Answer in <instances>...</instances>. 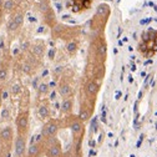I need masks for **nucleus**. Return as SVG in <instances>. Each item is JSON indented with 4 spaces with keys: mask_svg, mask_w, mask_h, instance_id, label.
I'll use <instances>...</instances> for the list:
<instances>
[{
    "mask_svg": "<svg viewBox=\"0 0 157 157\" xmlns=\"http://www.w3.org/2000/svg\"><path fill=\"white\" fill-rule=\"evenodd\" d=\"M139 51L142 56L150 59L157 54V31L148 29L142 34L141 41L139 44Z\"/></svg>",
    "mask_w": 157,
    "mask_h": 157,
    "instance_id": "nucleus-1",
    "label": "nucleus"
},
{
    "mask_svg": "<svg viewBox=\"0 0 157 157\" xmlns=\"http://www.w3.org/2000/svg\"><path fill=\"white\" fill-rule=\"evenodd\" d=\"M48 146H46V157H63V146L59 142L55 137L54 139H50L46 141Z\"/></svg>",
    "mask_w": 157,
    "mask_h": 157,
    "instance_id": "nucleus-2",
    "label": "nucleus"
},
{
    "mask_svg": "<svg viewBox=\"0 0 157 157\" xmlns=\"http://www.w3.org/2000/svg\"><path fill=\"white\" fill-rule=\"evenodd\" d=\"M69 127H70V130L72 132L74 142L81 141L82 140V135H84V122H81L77 117H74V120L70 122Z\"/></svg>",
    "mask_w": 157,
    "mask_h": 157,
    "instance_id": "nucleus-3",
    "label": "nucleus"
},
{
    "mask_svg": "<svg viewBox=\"0 0 157 157\" xmlns=\"http://www.w3.org/2000/svg\"><path fill=\"white\" fill-rule=\"evenodd\" d=\"M57 131H59V125L56 121L54 120H50L48 121L44 127H43V131H41V135L44 137V141H48L50 139H54V137H56L57 135Z\"/></svg>",
    "mask_w": 157,
    "mask_h": 157,
    "instance_id": "nucleus-4",
    "label": "nucleus"
},
{
    "mask_svg": "<svg viewBox=\"0 0 157 157\" xmlns=\"http://www.w3.org/2000/svg\"><path fill=\"white\" fill-rule=\"evenodd\" d=\"M14 151L16 157H25L26 153V137L24 133H19L14 144Z\"/></svg>",
    "mask_w": 157,
    "mask_h": 157,
    "instance_id": "nucleus-5",
    "label": "nucleus"
},
{
    "mask_svg": "<svg viewBox=\"0 0 157 157\" xmlns=\"http://www.w3.org/2000/svg\"><path fill=\"white\" fill-rule=\"evenodd\" d=\"M16 126H17L19 131H20V133L25 135V131L29 127V113L28 112H24L21 115H19V117L16 119Z\"/></svg>",
    "mask_w": 157,
    "mask_h": 157,
    "instance_id": "nucleus-6",
    "label": "nucleus"
},
{
    "mask_svg": "<svg viewBox=\"0 0 157 157\" xmlns=\"http://www.w3.org/2000/svg\"><path fill=\"white\" fill-rule=\"evenodd\" d=\"M41 152H43V142L30 144V146L26 148V156L29 157H40Z\"/></svg>",
    "mask_w": 157,
    "mask_h": 157,
    "instance_id": "nucleus-7",
    "label": "nucleus"
},
{
    "mask_svg": "<svg viewBox=\"0 0 157 157\" xmlns=\"http://www.w3.org/2000/svg\"><path fill=\"white\" fill-rule=\"evenodd\" d=\"M91 115H92V107L87 106V105H82L80 107V111H78L77 115V119L80 120L81 122H86L91 119Z\"/></svg>",
    "mask_w": 157,
    "mask_h": 157,
    "instance_id": "nucleus-8",
    "label": "nucleus"
},
{
    "mask_svg": "<svg viewBox=\"0 0 157 157\" xmlns=\"http://www.w3.org/2000/svg\"><path fill=\"white\" fill-rule=\"evenodd\" d=\"M85 94L89 97H96V95L99 94V85H97V82L94 80H90L85 86Z\"/></svg>",
    "mask_w": 157,
    "mask_h": 157,
    "instance_id": "nucleus-9",
    "label": "nucleus"
},
{
    "mask_svg": "<svg viewBox=\"0 0 157 157\" xmlns=\"http://www.w3.org/2000/svg\"><path fill=\"white\" fill-rule=\"evenodd\" d=\"M57 91L63 99H67V97H71V95H72V86L69 82H63L59 85Z\"/></svg>",
    "mask_w": 157,
    "mask_h": 157,
    "instance_id": "nucleus-10",
    "label": "nucleus"
},
{
    "mask_svg": "<svg viewBox=\"0 0 157 157\" xmlns=\"http://www.w3.org/2000/svg\"><path fill=\"white\" fill-rule=\"evenodd\" d=\"M0 140L3 141V144H10L13 141V128L10 126L0 130Z\"/></svg>",
    "mask_w": 157,
    "mask_h": 157,
    "instance_id": "nucleus-11",
    "label": "nucleus"
},
{
    "mask_svg": "<svg viewBox=\"0 0 157 157\" xmlns=\"http://www.w3.org/2000/svg\"><path fill=\"white\" fill-rule=\"evenodd\" d=\"M72 106H74V101H72L71 97L64 99L61 102V112L63 113H70L72 111Z\"/></svg>",
    "mask_w": 157,
    "mask_h": 157,
    "instance_id": "nucleus-12",
    "label": "nucleus"
},
{
    "mask_svg": "<svg viewBox=\"0 0 157 157\" xmlns=\"http://www.w3.org/2000/svg\"><path fill=\"white\" fill-rule=\"evenodd\" d=\"M37 112H39V116L41 117V119H48L49 115H50V110H49V106L48 105H40L37 109Z\"/></svg>",
    "mask_w": 157,
    "mask_h": 157,
    "instance_id": "nucleus-13",
    "label": "nucleus"
},
{
    "mask_svg": "<svg viewBox=\"0 0 157 157\" xmlns=\"http://www.w3.org/2000/svg\"><path fill=\"white\" fill-rule=\"evenodd\" d=\"M109 13H110V9H109V6H107L106 4L99 5V8H97V10H96V15H97V16H101V17L107 16Z\"/></svg>",
    "mask_w": 157,
    "mask_h": 157,
    "instance_id": "nucleus-14",
    "label": "nucleus"
},
{
    "mask_svg": "<svg viewBox=\"0 0 157 157\" xmlns=\"http://www.w3.org/2000/svg\"><path fill=\"white\" fill-rule=\"evenodd\" d=\"M106 52H107V48H106V44H105V43L97 45V48H96V54H97V56L105 59Z\"/></svg>",
    "mask_w": 157,
    "mask_h": 157,
    "instance_id": "nucleus-15",
    "label": "nucleus"
},
{
    "mask_svg": "<svg viewBox=\"0 0 157 157\" xmlns=\"http://www.w3.org/2000/svg\"><path fill=\"white\" fill-rule=\"evenodd\" d=\"M49 91H50V86H49L46 82L39 84V86H37V92L40 94V95H46Z\"/></svg>",
    "mask_w": 157,
    "mask_h": 157,
    "instance_id": "nucleus-16",
    "label": "nucleus"
},
{
    "mask_svg": "<svg viewBox=\"0 0 157 157\" xmlns=\"http://www.w3.org/2000/svg\"><path fill=\"white\" fill-rule=\"evenodd\" d=\"M66 50H67V52L71 54V55L75 54V52L77 51V43H76V41H70V43H67Z\"/></svg>",
    "mask_w": 157,
    "mask_h": 157,
    "instance_id": "nucleus-17",
    "label": "nucleus"
},
{
    "mask_svg": "<svg viewBox=\"0 0 157 157\" xmlns=\"http://www.w3.org/2000/svg\"><path fill=\"white\" fill-rule=\"evenodd\" d=\"M13 21L15 23V25H16L17 28H20L21 24H23V21H24V15H23V14H17V15L13 19Z\"/></svg>",
    "mask_w": 157,
    "mask_h": 157,
    "instance_id": "nucleus-18",
    "label": "nucleus"
},
{
    "mask_svg": "<svg viewBox=\"0 0 157 157\" xmlns=\"http://www.w3.org/2000/svg\"><path fill=\"white\" fill-rule=\"evenodd\" d=\"M39 8H40V10L43 13H46L50 10V5H49V2L48 0H41L40 2V5H39Z\"/></svg>",
    "mask_w": 157,
    "mask_h": 157,
    "instance_id": "nucleus-19",
    "label": "nucleus"
},
{
    "mask_svg": "<svg viewBox=\"0 0 157 157\" xmlns=\"http://www.w3.org/2000/svg\"><path fill=\"white\" fill-rule=\"evenodd\" d=\"M14 6H15L14 0H6V2L4 3V9H5V10H8V11L13 10V9H14Z\"/></svg>",
    "mask_w": 157,
    "mask_h": 157,
    "instance_id": "nucleus-20",
    "label": "nucleus"
},
{
    "mask_svg": "<svg viewBox=\"0 0 157 157\" xmlns=\"http://www.w3.org/2000/svg\"><path fill=\"white\" fill-rule=\"evenodd\" d=\"M0 117H2V119H4V120H8L9 117H10V111H9L8 107H4V109L2 110V112H0Z\"/></svg>",
    "mask_w": 157,
    "mask_h": 157,
    "instance_id": "nucleus-21",
    "label": "nucleus"
},
{
    "mask_svg": "<svg viewBox=\"0 0 157 157\" xmlns=\"http://www.w3.org/2000/svg\"><path fill=\"white\" fill-rule=\"evenodd\" d=\"M33 51H34V54H36L37 56H41V55H43V52H44V48L37 45V46H34Z\"/></svg>",
    "mask_w": 157,
    "mask_h": 157,
    "instance_id": "nucleus-22",
    "label": "nucleus"
},
{
    "mask_svg": "<svg viewBox=\"0 0 157 157\" xmlns=\"http://www.w3.org/2000/svg\"><path fill=\"white\" fill-rule=\"evenodd\" d=\"M8 77V70L6 69H0V81H4Z\"/></svg>",
    "mask_w": 157,
    "mask_h": 157,
    "instance_id": "nucleus-23",
    "label": "nucleus"
},
{
    "mask_svg": "<svg viewBox=\"0 0 157 157\" xmlns=\"http://www.w3.org/2000/svg\"><path fill=\"white\" fill-rule=\"evenodd\" d=\"M8 29H9L10 31H14V30H16V29H17V26L15 25V23H14L13 20H10V23L8 24Z\"/></svg>",
    "mask_w": 157,
    "mask_h": 157,
    "instance_id": "nucleus-24",
    "label": "nucleus"
},
{
    "mask_svg": "<svg viewBox=\"0 0 157 157\" xmlns=\"http://www.w3.org/2000/svg\"><path fill=\"white\" fill-rule=\"evenodd\" d=\"M19 92H20V86L19 85L13 86V94H19Z\"/></svg>",
    "mask_w": 157,
    "mask_h": 157,
    "instance_id": "nucleus-25",
    "label": "nucleus"
},
{
    "mask_svg": "<svg viewBox=\"0 0 157 157\" xmlns=\"http://www.w3.org/2000/svg\"><path fill=\"white\" fill-rule=\"evenodd\" d=\"M23 71H25L26 74H29L30 72V65H28V64L23 65Z\"/></svg>",
    "mask_w": 157,
    "mask_h": 157,
    "instance_id": "nucleus-26",
    "label": "nucleus"
},
{
    "mask_svg": "<svg viewBox=\"0 0 157 157\" xmlns=\"http://www.w3.org/2000/svg\"><path fill=\"white\" fill-rule=\"evenodd\" d=\"M0 96H2V99L6 100V99H8V96H9V92H8V91H3V92H2V95H0Z\"/></svg>",
    "mask_w": 157,
    "mask_h": 157,
    "instance_id": "nucleus-27",
    "label": "nucleus"
},
{
    "mask_svg": "<svg viewBox=\"0 0 157 157\" xmlns=\"http://www.w3.org/2000/svg\"><path fill=\"white\" fill-rule=\"evenodd\" d=\"M71 157H82V152H75L71 155Z\"/></svg>",
    "mask_w": 157,
    "mask_h": 157,
    "instance_id": "nucleus-28",
    "label": "nucleus"
},
{
    "mask_svg": "<svg viewBox=\"0 0 157 157\" xmlns=\"http://www.w3.org/2000/svg\"><path fill=\"white\" fill-rule=\"evenodd\" d=\"M37 82H39V77H36L35 80L33 81V86H34V89H37V86H39V85H37Z\"/></svg>",
    "mask_w": 157,
    "mask_h": 157,
    "instance_id": "nucleus-29",
    "label": "nucleus"
},
{
    "mask_svg": "<svg viewBox=\"0 0 157 157\" xmlns=\"http://www.w3.org/2000/svg\"><path fill=\"white\" fill-rule=\"evenodd\" d=\"M49 55H50V57L52 59V57L55 56V50H50V54H49Z\"/></svg>",
    "mask_w": 157,
    "mask_h": 157,
    "instance_id": "nucleus-30",
    "label": "nucleus"
},
{
    "mask_svg": "<svg viewBox=\"0 0 157 157\" xmlns=\"http://www.w3.org/2000/svg\"><path fill=\"white\" fill-rule=\"evenodd\" d=\"M0 157H3V148H0Z\"/></svg>",
    "mask_w": 157,
    "mask_h": 157,
    "instance_id": "nucleus-31",
    "label": "nucleus"
},
{
    "mask_svg": "<svg viewBox=\"0 0 157 157\" xmlns=\"http://www.w3.org/2000/svg\"><path fill=\"white\" fill-rule=\"evenodd\" d=\"M2 145H3V141H2V140H0V148H2Z\"/></svg>",
    "mask_w": 157,
    "mask_h": 157,
    "instance_id": "nucleus-32",
    "label": "nucleus"
},
{
    "mask_svg": "<svg viewBox=\"0 0 157 157\" xmlns=\"http://www.w3.org/2000/svg\"><path fill=\"white\" fill-rule=\"evenodd\" d=\"M2 100H3V99H2V96H0V105H2Z\"/></svg>",
    "mask_w": 157,
    "mask_h": 157,
    "instance_id": "nucleus-33",
    "label": "nucleus"
},
{
    "mask_svg": "<svg viewBox=\"0 0 157 157\" xmlns=\"http://www.w3.org/2000/svg\"><path fill=\"white\" fill-rule=\"evenodd\" d=\"M2 4H3V0H0V6H2Z\"/></svg>",
    "mask_w": 157,
    "mask_h": 157,
    "instance_id": "nucleus-34",
    "label": "nucleus"
},
{
    "mask_svg": "<svg viewBox=\"0 0 157 157\" xmlns=\"http://www.w3.org/2000/svg\"><path fill=\"white\" fill-rule=\"evenodd\" d=\"M25 157H29V156H25Z\"/></svg>",
    "mask_w": 157,
    "mask_h": 157,
    "instance_id": "nucleus-35",
    "label": "nucleus"
},
{
    "mask_svg": "<svg viewBox=\"0 0 157 157\" xmlns=\"http://www.w3.org/2000/svg\"><path fill=\"white\" fill-rule=\"evenodd\" d=\"M63 157H65V156H63Z\"/></svg>",
    "mask_w": 157,
    "mask_h": 157,
    "instance_id": "nucleus-36",
    "label": "nucleus"
}]
</instances>
